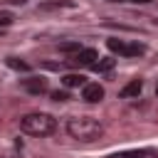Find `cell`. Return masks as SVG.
I'll list each match as a JSON object with an SVG mask.
<instances>
[{
	"label": "cell",
	"mask_w": 158,
	"mask_h": 158,
	"mask_svg": "<svg viewBox=\"0 0 158 158\" xmlns=\"http://www.w3.org/2000/svg\"><path fill=\"white\" fill-rule=\"evenodd\" d=\"M67 133L72 138H77V141L89 143V141H96L104 133V126L91 116H74V118L67 121Z\"/></svg>",
	"instance_id": "obj_1"
},
{
	"label": "cell",
	"mask_w": 158,
	"mask_h": 158,
	"mask_svg": "<svg viewBox=\"0 0 158 158\" xmlns=\"http://www.w3.org/2000/svg\"><path fill=\"white\" fill-rule=\"evenodd\" d=\"M20 128L25 131V133H30V136H52L54 131H57V121H54V116H49V114H42V111H35V114H25L22 118H20Z\"/></svg>",
	"instance_id": "obj_2"
},
{
	"label": "cell",
	"mask_w": 158,
	"mask_h": 158,
	"mask_svg": "<svg viewBox=\"0 0 158 158\" xmlns=\"http://www.w3.org/2000/svg\"><path fill=\"white\" fill-rule=\"evenodd\" d=\"M106 47H109L111 52L121 54V57H138V54L146 52L143 44H138V42H123V40H116V37H111V40L106 42Z\"/></svg>",
	"instance_id": "obj_3"
},
{
	"label": "cell",
	"mask_w": 158,
	"mask_h": 158,
	"mask_svg": "<svg viewBox=\"0 0 158 158\" xmlns=\"http://www.w3.org/2000/svg\"><path fill=\"white\" fill-rule=\"evenodd\" d=\"M99 59V52L96 49H91V47H81L77 54H72L69 57V62L74 64V67H94V62Z\"/></svg>",
	"instance_id": "obj_4"
},
{
	"label": "cell",
	"mask_w": 158,
	"mask_h": 158,
	"mask_svg": "<svg viewBox=\"0 0 158 158\" xmlns=\"http://www.w3.org/2000/svg\"><path fill=\"white\" fill-rule=\"evenodd\" d=\"M22 89L25 91H30V94H47L49 91V86H47V79L44 77H27V79H22Z\"/></svg>",
	"instance_id": "obj_5"
},
{
	"label": "cell",
	"mask_w": 158,
	"mask_h": 158,
	"mask_svg": "<svg viewBox=\"0 0 158 158\" xmlns=\"http://www.w3.org/2000/svg\"><path fill=\"white\" fill-rule=\"evenodd\" d=\"M81 99L84 101H89V104H99L101 99H104V86L101 84H84L81 86Z\"/></svg>",
	"instance_id": "obj_6"
},
{
	"label": "cell",
	"mask_w": 158,
	"mask_h": 158,
	"mask_svg": "<svg viewBox=\"0 0 158 158\" xmlns=\"http://www.w3.org/2000/svg\"><path fill=\"white\" fill-rule=\"evenodd\" d=\"M106 158H158L156 148H133V151H121V153H111Z\"/></svg>",
	"instance_id": "obj_7"
},
{
	"label": "cell",
	"mask_w": 158,
	"mask_h": 158,
	"mask_svg": "<svg viewBox=\"0 0 158 158\" xmlns=\"http://www.w3.org/2000/svg\"><path fill=\"white\" fill-rule=\"evenodd\" d=\"M141 91H143V81H141V79H133V81H128V84L121 89V96H123V99H131V96H138Z\"/></svg>",
	"instance_id": "obj_8"
},
{
	"label": "cell",
	"mask_w": 158,
	"mask_h": 158,
	"mask_svg": "<svg viewBox=\"0 0 158 158\" xmlns=\"http://www.w3.org/2000/svg\"><path fill=\"white\" fill-rule=\"evenodd\" d=\"M62 84H64V89H77V86H84L86 79L81 74H64L62 77Z\"/></svg>",
	"instance_id": "obj_9"
},
{
	"label": "cell",
	"mask_w": 158,
	"mask_h": 158,
	"mask_svg": "<svg viewBox=\"0 0 158 158\" xmlns=\"http://www.w3.org/2000/svg\"><path fill=\"white\" fill-rule=\"evenodd\" d=\"M116 67V59H111V57H99L96 62H94V72H111Z\"/></svg>",
	"instance_id": "obj_10"
},
{
	"label": "cell",
	"mask_w": 158,
	"mask_h": 158,
	"mask_svg": "<svg viewBox=\"0 0 158 158\" xmlns=\"http://www.w3.org/2000/svg\"><path fill=\"white\" fill-rule=\"evenodd\" d=\"M59 7H74V2H69V0H59V2H44V5H40L37 10L47 12V10H59Z\"/></svg>",
	"instance_id": "obj_11"
},
{
	"label": "cell",
	"mask_w": 158,
	"mask_h": 158,
	"mask_svg": "<svg viewBox=\"0 0 158 158\" xmlns=\"http://www.w3.org/2000/svg\"><path fill=\"white\" fill-rule=\"evenodd\" d=\"M7 67L10 69H17V72H30V64L22 62V59H17V57H7Z\"/></svg>",
	"instance_id": "obj_12"
},
{
	"label": "cell",
	"mask_w": 158,
	"mask_h": 158,
	"mask_svg": "<svg viewBox=\"0 0 158 158\" xmlns=\"http://www.w3.org/2000/svg\"><path fill=\"white\" fill-rule=\"evenodd\" d=\"M57 49H59V52H67V54H77L81 47H79V42H59Z\"/></svg>",
	"instance_id": "obj_13"
},
{
	"label": "cell",
	"mask_w": 158,
	"mask_h": 158,
	"mask_svg": "<svg viewBox=\"0 0 158 158\" xmlns=\"http://www.w3.org/2000/svg\"><path fill=\"white\" fill-rule=\"evenodd\" d=\"M12 22H15V15L7 10H0V27H10Z\"/></svg>",
	"instance_id": "obj_14"
},
{
	"label": "cell",
	"mask_w": 158,
	"mask_h": 158,
	"mask_svg": "<svg viewBox=\"0 0 158 158\" xmlns=\"http://www.w3.org/2000/svg\"><path fill=\"white\" fill-rule=\"evenodd\" d=\"M49 96H52L54 101H67V99H69V94H67V91H59V89H57V91H49Z\"/></svg>",
	"instance_id": "obj_15"
},
{
	"label": "cell",
	"mask_w": 158,
	"mask_h": 158,
	"mask_svg": "<svg viewBox=\"0 0 158 158\" xmlns=\"http://www.w3.org/2000/svg\"><path fill=\"white\" fill-rule=\"evenodd\" d=\"M131 2H141V5H146V2H151V0H131Z\"/></svg>",
	"instance_id": "obj_16"
},
{
	"label": "cell",
	"mask_w": 158,
	"mask_h": 158,
	"mask_svg": "<svg viewBox=\"0 0 158 158\" xmlns=\"http://www.w3.org/2000/svg\"><path fill=\"white\" fill-rule=\"evenodd\" d=\"M106 2H121V0H106Z\"/></svg>",
	"instance_id": "obj_17"
},
{
	"label": "cell",
	"mask_w": 158,
	"mask_h": 158,
	"mask_svg": "<svg viewBox=\"0 0 158 158\" xmlns=\"http://www.w3.org/2000/svg\"><path fill=\"white\" fill-rule=\"evenodd\" d=\"M156 96H158V84H156Z\"/></svg>",
	"instance_id": "obj_18"
}]
</instances>
